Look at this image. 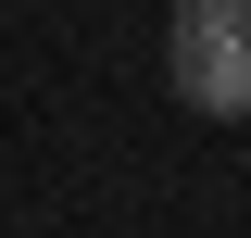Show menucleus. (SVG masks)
<instances>
[{"instance_id":"f257e3e1","label":"nucleus","mask_w":251,"mask_h":238,"mask_svg":"<svg viewBox=\"0 0 251 238\" xmlns=\"http://www.w3.org/2000/svg\"><path fill=\"white\" fill-rule=\"evenodd\" d=\"M163 88H176L188 113H214V125H239V113H251V0H176Z\"/></svg>"}]
</instances>
